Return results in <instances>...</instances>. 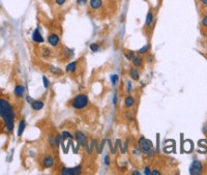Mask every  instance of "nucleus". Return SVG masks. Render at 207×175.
I'll use <instances>...</instances> for the list:
<instances>
[{
	"instance_id": "f257e3e1",
	"label": "nucleus",
	"mask_w": 207,
	"mask_h": 175,
	"mask_svg": "<svg viewBox=\"0 0 207 175\" xmlns=\"http://www.w3.org/2000/svg\"><path fill=\"white\" fill-rule=\"evenodd\" d=\"M0 118L5 124L7 133H11L15 127V111L7 100L0 98Z\"/></svg>"
},
{
	"instance_id": "f03ea898",
	"label": "nucleus",
	"mask_w": 207,
	"mask_h": 175,
	"mask_svg": "<svg viewBox=\"0 0 207 175\" xmlns=\"http://www.w3.org/2000/svg\"><path fill=\"white\" fill-rule=\"evenodd\" d=\"M138 145H139V149L142 153L147 155L149 157H153L155 155L154 148H153V144L150 140L146 139L145 137H141L138 141Z\"/></svg>"
},
{
	"instance_id": "7ed1b4c3",
	"label": "nucleus",
	"mask_w": 207,
	"mask_h": 175,
	"mask_svg": "<svg viewBox=\"0 0 207 175\" xmlns=\"http://www.w3.org/2000/svg\"><path fill=\"white\" fill-rule=\"evenodd\" d=\"M88 102H89L88 96L86 94H78L72 101V106L77 110L84 109L88 105Z\"/></svg>"
},
{
	"instance_id": "20e7f679",
	"label": "nucleus",
	"mask_w": 207,
	"mask_h": 175,
	"mask_svg": "<svg viewBox=\"0 0 207 175\" xmlns=\"http://www.w3.org/2000/svg\"><path fill=\"white\" fill-rule=\"evenodd\" d=\"M75 136H76V139H77L78 143H79L81 146H84L86 149H88V153H91V150H90V148H89V146H88V142H87L86 136H85L82 132H76Z\"/></svg>"
},
{
	"instance_id": "39448f33",
	"label": "nucleus",
	"mask_w": 207,
	"mask_h": 175,
	"mask_svg": "<svg viewBox=\"0 0 207 175\" xmlns=\"http://www.w3.org/2000/svg\"><path fill=\"white\" fill-rule=\"evenodd\" d=\"M202 163L200 161H195L192 163L191 167H189V173L192 175H197V174H201L202 172Z\"/></svg>"
},
{
	"instance_id": "423d86ee",
	"label": "nucleus",
	"mask_w": 207,
	"mask_h": 175,
	"mask_svg": "<svg viewBox=\"0 0 207 175\" xmlns=\"http://www.w3.org/2000/svg\"><path fill=\"white\" fill-rule=\"evenodd\" d=\"M62 175H79L81 174V166H77L75 168H62L60 171Z\"/></svg>"
},
{
	"instance_id": "0eeeda50",
	"label": "nucleus",
	"mask_w": 207,
	"mask_h": 175,
	"mask_svg": "<svg viewBox=\"0 0 207 175\" xmlns=\"http://www.w3.org/2000/svg\"><path fill=\"white\" fill-rule=\"evenodd\" d=\"M41 164H43L44 168H51L54 165V159L51 155H46L41 161Z\"/></svg>"
},
{
	"instance_id": "6e6552de",
	"label": "nucleus",
	"mask_w": 207,
	"mask_h": 175,
	"mask_svg": "<svg viewBox=\"0 0 207 175\" xmlns=\"http://www.w3.org/2000/svg\"><path fill=\"white\" fill-rule=\"evenodd\" d=\"M48 43L50 44L52 47H56V46H58V44H59V37L55 33L50 34L48 37Z\"/></svg>"
},
{
	"instance_id": "1a4fd4ad",
	"label": "nucleus",
	"mask_w": 207,
	"mask_h": 175,
	"mask_svg": "<svg viewBox=\"0 0 207 175\" xmlns=\"http://www.w3.org/2000/svg\"><path fill=\"white\" fill-rule=\"evenodd\" d=\"M32 39L35 43H44V37H41V31H39V28H36V29L34 30L33 34H32Z\"/></svg>"
},
{
	"instance_id": "9d476101",
	"label": "nucleus",
	"mask_w": 207,
	"mask_h": 175,
	"mask_svg": "<svg viewBox=\"0 0 207 175\" xmlns=\"http://www.w3.org/2000/svg\"><path fill=\"white\" fill-rule=\"evenodd\" d=\"M24 92H25V87L23 86V85H20V84L16 85L14 93L17 98H22V96H24Z\"/></svg>"
},
{
	"instance_id": "9b49d317",
	"label": "nucleus",
	"mask_w": 207,
	"mask_h": 175,
	"mask_svg": "<svg viewBox=\"0 0 207 175\" xmlns=\"http://www.w3.org/2000/svg\"><path fill=\"white\" fill-rule=\"evenodd\" d=\"M102 5V0H90V1H89V6H90V8L94 9V11L100 8Z\"/></svg>"
},
{
	"instance_id": "f8f14e48",
	"label": "nucleus",
	"mask_w": 207,
	"mask_h": 175,
	"mask_svg": "<svg viewBox=\"0 0 207 175\" xmlns=\"http://www.w3.org/2000/svg\"><path fill=\"white\" fill-rule=\"evenodd\" d=\"M31 108L35 111H39L44 108V103L41 101H32Z\"/></svg>"
},
{
	"instance_id": "ddd939ff",
	"label": "nucleus",
	"mask_w": 207,
	"mask_h": 175,
	"mask_svg": "<svg viewBox=\"0 0 207 175\" xmlns=\"http://www.w3.org/2000/svg\"><path fill=\"white\" fill-rule=\"evenodd\" d=\"M153 20H154L153 14L151 13V11H148L147 16H146V19H145V25H146V27H150V26L153 24Z\"/></svg>"
},
{
	"instance_id": "4468645a",
	"label": "nucleus",
	"mask_w": 207,
	"mask_h": 175,
	"mask_svg": "<svg viewBox=\"0 0 207 175\" xmlns=\"http://www.w3.org/2000/svg\"><path fill=\"white\" fill-rule=\"evenodd\" d=\"M132 61H133V64H134L136 67H139V66L142 65V58L140 56H137V55H134V57L132 58Z\"/></svg>"
},
{
	"instance_id": "2eb2a0df",
	"label": "nucleus",
	"mask_w": 207,
	"mask_h": 175,
	"mask_svg": "<svg viewBox=\"0 0 207 175\" xmlns=\"http://www.w3.org/2000/svg\"><path fill=\"white\" fill-rule=\"evenodd\" d=\"M124 103H125V106H126L128 108H132L135 105V98H133L132 96H128L126 98H125Z\"/></svg>"
},
{
	"instance_id": "dca6fc26",
	"label": "nucleus",
	"mask_w": 207,
	"mask_h": 175,
	"mask_svg": "<svg viewBox=\"0 0 207 175\" xmlns=\"http://www.w3.org/2000/svg\"><path fill=\"white\" fill-rule=\"evenodd\" d=\"M76 70H77V62L76 61L71 62L66 66V72L67 73H74V72H76Z\"/></svg>"
},
{
	"instance_id": "f3484780",
	"label": "nucleus",
	"mask_w": 207,
	"mask_h": 175,
	"mask_svg": "<svg viewBox=\"0 0 207 175\" xmlns=\"http://www.w3.org/2000/svg\"><path fill=\"white\" fill-rule=\"evenodd\" d=\"M26 127V122L25 120H21L20 123H19V127H18V136L21 137L23 134V132H24V130H25Z\"/></svg>"
},
{
	"instance_id": "a211bd4d",
	"label": "nucleus",
	"mask_w": 207,
	"mask_h": 175,
	"mask_svg": "<svg viewBox=\"0 0 207 175\" xmlns=\"http://www.w3.org/2000/svg\"><path fill=\"white\" fill-rule=\"evenodd\" d=\"M130 75H131V78H133L134 80H139V72L137 70L136 67H132L130 71Z\"/></svg>"
},
{
	"instance_id": "6ab92c4d",
	"label": "nucleus",
	"mask_w": 207,
	"mask_h": 175,
	"mask_svg": "<svg viewBox=\"0 0 207 175\" xmlns=\"http://www.w3.org/2000/svg\"><path fill=\"white\" fill-rule=\"evenodd\" d=\"M51 73L54 74V75H61L62 70H60V68H58V67H54V66H52V67H51Z\"/></svg>"
},
{
	"instance_id": "aec40b11",
	"label": "nucleus",
	"mask_w": 207,
	"mask_h": 175,
	"mask_svg": "<svg viewBox=\"0 0 207 175\" xmlns=\"http://www.w3.org/2000/svg\"><path fill=\"white\" fill-rule=\"evenodd\" d=\"M148 49H149V46L148 45H145L143 47V48H141L139 51H138V53H139L140 55H144V54H146V53L148 52Z\"/></svg>"
},
{
	"instance_id": "412c9836",
	"label": "nucleus",
	"mask_w": 207,
	"mask_h": 175,
	"mask_svg": "<svg viewBox=\"0 0 207 175\" xmlns=\"http://www.w3.org/2000/svg\"><path fill=\"white\" fill-rule=\"evenodd\" d=\"M134 53L132 52V51H125L124 52V56L126 57V59H128V60H132V58L134 57Z\"/></svg>"
},
{
	"instance_id": "4be33fe9",
	"label": "nucleus",
	"mask_w": 207,
	"mask_h": 175,
	"mask_svg": "<svg viewBox=\"0 0 207 175\" xmlns=\"http://www.w3.org/2000/svg\"><path fill=\"white\" fill-rule=\"evenodd\" d=\"M61 136H62V138H63V140L64 139H72L73 138V136L71 135V133H68V132H62Z\"/></svg>"
},
{
	"instance_id": "5701e85b",
	"label": "nucleus",
	"mask_w": 207,
	"mask_h": 175,
	"mask_svg": "<svg viewBox=\"0 0 207 175\" xmlns=\"http://www.w3.org/2000/svg\"><path fill=\"white\" fill-rule=\"evenodd\" d=\"M43 83H44V87H45V88H48L49 84H50V83H49L48 78L46 77V76H44V77H43Z\"/></svg>"
},
{
	"instance_id": "b1692460",
	"label": "nucleus",
	"mask_w": 207,
	"mask_h": 175,
	"mask_svg": "<svg viewBox=\"0 0 207 175\" xmlns=\"http://www.w3.org/2000/svg\"><path fill=\"white\" fill-rule=\"evenodd\" d=\"M90 50L92 52H96L98 50V44H91L90 45Z\"/></svg>"
},
{
	"instance_id": "393cba45",
	"label": "nucleus",
	"mask_w": 207,
	"mask_h": 175,
	"mask_svg": "<svg viewBox=\"0 0 207 175\" xmlns=\"http://www.w3.org/2000/svg\"><path fill=\"white\" fill-rule=\"evenodd\" d=\"M118 81V76L117 75H113L111 77V82H112V85H115L116 82Z\"/></svg>"
},
{
	"instance_id": "a878e982",
	"label": "nucleus",
	"mask_w": 207,
	"mask_h": 175,
	"mask_svg": "<svg viewBox=\"0 0 207 175\" xmlns=\"http://www.w3.org/2000/svg\"><path fill=\"white\" fill-rule=\"evenodd\" d=\"M104 163H105L107 166L110 165V155H105V159H104Z\"/></svg>"
},
{
	"instance_id": "bb28decb",
	"label": "nucleus",
	"mask_w": 207,
	"mask_h": 175,
	"mask_svg": "<svg viewBox=\"0 0 207 175\" xmlns=\"http://www.w3.org/2000/svg\"><path fill=\"white\" fill-rule=\"evenodd\" d=\"M105 143H106V140H102V143H100V148H98V153H102V148H104V146H105Z\"/></svg>"
},
{
	"instance_id": "cd10ccee",
	"label": "nucleus",
	"mask_w": 207,
	"mask_h": 175,
	"mask_svg": "<svg viewBox=\"0 0 207 175\" xmlns=\"http://www.w3.org/2000/svg\"><path fill=\"white\" fill-rule=\"evenodd\" d=\"M126 91H128V93L132 91V84H131V82L128 81V83H126Z\"/></svg>"
},
{
	"instance_id": "c85d7f7f",
	"label": "nucleus",
	"mask_w": 207,
	"mask_h": 175,
	"mask_svg": "<svg viewBox=\"0 0 207 175\" xmlns=\"http://www.w3.org/2000/svg\"><path fill=\"white\" fill-rule=\"evenodd\" d=\"M125 117H126V119H128V121H133V119H134L131 113H126V114H125Z\"/></svg>"
},
{
	"instance_id": "c756f323",
	"label": "nucleus",
	"mask_w": 207,
	"mask_h": 175,
	"mask_svg": "<svg viewBox=\"0 0 207 175\" xmlns=\"http://www.w3.org/2000/svg\"><path fill=\"white\" fill-rule=\"evenodd\" d=\"M96 146H98V140H93V141H92V144H91V150H93V148L94 147H96Z\"/></svg>"
},
{
	"instance_id": "7c9ffc66",
	"label": "nucleus",
	"mask_w": 207,
	"mask_h": 175,
	"mask_svg": "<svg viewBox=\"0 0 207 175\" xmlns=\"http://www.w3.org/2000/svg\"><path fill=\"white\" fill-rule=\"evenodd\" d=\"M144 174H146V175L151 174V171H150V169H149V167H145V169H144Z\"/></svg>"
},
{
	"instance_id": "2f4dec72",
	"label": "nucleus",
	"mask_w": 207,
	"mask_h": 175,
	"mask_svg": "<svg viewBox=\"0 0 207 175\" xmlns=\"http://www.w3.org/2000/svg\"><path fill=\"white\" fill-rule=\"evenodd\" d=\"M43 55H44V56H49V55H50V51H49L48 49H44V50H43Z\"/></svg>"
},
{
	"instance_id": "473e14b6",
	"label": "nucleus",
	"mask_w": 207,
	"mask_h": 175,
	"mask_svg": "<svg viewBox=\"0 0 207 175\" xmlns=\"http://www.w3.org/2000/svg\"><path fill=\"white\" fill-rule=\"evenodd\" d=\"M55 1H56L57 5H62V4H64V3H65L66 0H55Z\"/></svg>"
},
{
	"instance_id": "72a5a7b5",
	"label": "nucleus",
	"mask_w": 207,
	"mask_h": 175,
	"mask_svg": "<svg viewBox=\"0 0 207 175\" xmlns=\"http://www.w3.org/2000/svg\"><path fill=\"white\" fill-rule=\"evenodd\" d=\"M113 105L114 106H116L117 105V93H115L113 96Z\"/></svg>"
},
{
	"instance_id": "f704fd0d",
	"label": "nucleus",
	"mask_w": 207,
	"mask_h": 175,
	"mask_svg": "<svg viewBox=\"0 0 207 175\" xmlns=\"http://www.w3.org/2000/svg\"><path fill=\"white\" fill-rule=\"evenodd\" d=\"M78 4H81V5H84L87 3V0H77Z\"/></svg>"
},
{
	"instance_id": "c9c22d12",
	"label": "nucleus",
	"mask_w": 207,
	"mask_h": 175,
	"mask_svg": "<svg viewBox=\"0 0 207 175\" xmlns=\"http://www.w3.org/2000/svg\"><path fill=\"white\" fill-rule=\"evenodd\" d=\"M202 24H203V25H204V26H206V27H207V16H205L204 18L202 19Z\"/></svg>"
},
{
	"instance_id": "e433bc0d",
	"label": "nucleus",
	"mask_w": 207,
	"mask_h": 175,
	"mask_svg": "<svg viewBox=\"0 0 207 175\" xmlns=\"http://www.w3.org/2000/svg\"><path fill=\"white\" fill-rule=\"evenodd\" d=\"M151 174L152 175H161L162 173L159 172V171H157V170H153V171H151Z\"/></svg>"
},
{
	"instance_id": "4c0bfd02",
	"label": "nucleus",
	"mask_w": 207,
	"mask_h": 175,
	"mask_svg": "<svg viewBox=\"0 0 207 175\" xmlns=\"http://www.w3.org/2000/svg\"><path fill=\"white\" fill-rule=\"evenodd\" d=\"M26 100H27V102H30V104H31V103H32V101H33L31 98H30V96H27V98H26Z\"/></svg>"
},
{
	"instance_id": "58836bf2",
	"label": "nucleus",
	"mask_w": 207,
	"mask_h": 175,
	"mask_svg": "<svg viewBox=\"0 0 207 175\" xmlns=\"http://www.w3.org/2000/svg\"><path fill=\"white\" fill-rule=\"evenodd\" d=\"M200 1L203 3V4H204V5H206V6H207V0H200Z\"/></svg>"
},
{
	"instance_id": "ea45409f",
	"label": "nucleus",
	"mask_w": 207,
	"mask_h": 175,
	"mask_svg": "<svg viewBox=\"0 0 207 175\" xmlns=\"http://www.w3.org/2000/svg\"><path fill=\"white\" fill-rule=\"evenodd\" d=\"M133 174H134V175H140V172H139V171H134V172H133Z\"/></svg>"
}]
</instances>
